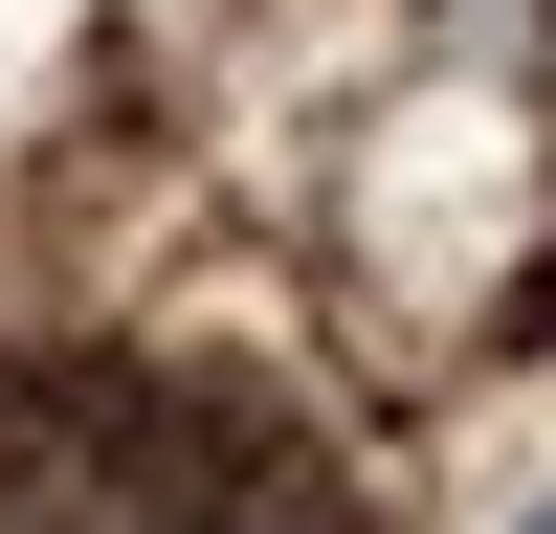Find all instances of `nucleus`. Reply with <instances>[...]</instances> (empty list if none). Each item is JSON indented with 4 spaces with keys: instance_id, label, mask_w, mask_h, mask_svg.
Returning <instances> with one entry per match:
<instances>
[{
    "instance_id": "nucleus-1",
    "label": "nucleus",
    "mask_w": 556,
    "mask_h": 534,
    "mask_svg": "<svg viewBox=\"0 0 556 534\" xmlns=\"http://www.w3.org/2000/svg\"><path fill=\"white\" fill-rule=\"evenodd\" d=\"M513 534H556V490H534V512H513Z\"/></svg>"
}]
</instances>
